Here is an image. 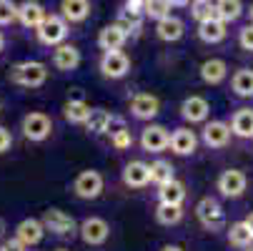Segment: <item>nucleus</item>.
<instances>
[{"instance_id": "nucleus-48", "label": "nucleus", "mask_w": 253, "mask_h": 251, "mask_svg": "<svg viewBox=\"0 0 253 251\" xmlns=\"http://www.w3.org/2000/svg\"><path fill=\"white\" fill-rule=\"evenodd\" d=\"M0 111H3V103H0Z\"/></svg>"}, {"instance_id": "nucleus-22", "label": "nucleus", "mask_w": 253, "mask_h": 251, "mask_svg": "<svg viewBox=\"0 0 253 251\" xmlns=\"http://www.w3.org/2000/svg\"><path fill=\"white\" fill-rule=\"evenodd\" d=\"M198 73H201V81L206 86H218V83H223L228 78V65L221 58H208V60L201 63Z\"/></svg>"}, {"instance_id": "nucleus-29", "label": "nucleus", "mask_w": 253, "mask_h": 251, "mask_svg": "<svg viewBox=\"0 0 253 251\" xmlns=\"http://www.w3.org/2000/svg\"><path fill=\"white\" fill-rule=\"evenodd\" d=\"M111 116L105 108H90V116L85 121V131L93 136H105L108 133V123H111Z\"/></svg>"}, {"instance_id": "nucleus-26", "label": "nucleus", "mask_w": 253, "mask_h": 251, "mask_svg": "<svg viewBox=\"0 0 253 251\" xmlns=\"http://www.w3.org/2000/svg\"><path fill=\"white\" fill-rule=\"evenodd\" d=\"M231 91L238 98H253V68H238L231 76Z\"/></svg>"}, {"instance_id": "nucleus-11", "label": "nucleus", "mask_w": 253, "mask_h": 251, "mask_svg": "<svg viewBox=\"0 0 253 251\" xmlns=\"http://www.w3.org/2000/svg\"><path fill=\"white\" fill-rule=\"evenodd\" d=\"M168 138H170V133H168L166 126L148 123L146 128L140 131L138 143H140V149L146 151V153H163V151L168 149Z\"/></svg>"}, {"instance_id": "nucleus-15", "label": "nucleus", "mask_w": 253, "mask_h": 251, "mask_svg": "<svg viewBox=\"0 0 253 251\" xmlns=\"http://www.w3.org/2000/svg\"><path fill=\"white\" fill-rule=\"evenodd\" d=\"M45 15H48V10L38 0H23V3H18V23L25 30H38L41 23L45 20Z\"/></svg>"}, {"instance_id": "nucleus-47", "label": "nucleus", "mask_w": 253, "mask_h": 251, "mask_svg": "<svg viewBox=\"0 0 253 251\" xmlns=\"http://www.w3.org/2000/svg\"><path fill=\"white\" fill-rule=\"evenodd\" d=\"M248 251H253V246H248Z\"/></svg>"}, {"instance_id": "nucleus-28", "label": "nucleus", "mask_w": 253, "mask_h": 251, "mask_svg": "<svg viewBox=\"0 0 253 251\" xmlns=\"http://www.w3.org/2000/svg\"><path fill=\"white\" fill-rule=\"evenodd\" d=\"M243 15V3L241 0H215V18L228 23H236Z\"/></svg>"}, {"instance_id": "nucleus-27", "label": "nucleus", "mask_w": 253, "mask_h": 251, "mask_svg": "<svg viewBox=\"0 0 253 251\" xmlns=\"http://www.w3.org/2000/svg\"><path fill=\"white\" fill-rule=\"evenodd\" d=\"M231 133L238 138H253V108H238L233 113Z\"/></svg>"}, {"instance_id": "nucleus-1", "label": "nucleus", "mask_w": 253, "mask_h": 251, "mask_svg": "<svg viewBox=\"0 0 253 251\" xmlns=\"http://www.w3.org/2000/svg\"><path fill=\"white\" fill-rule=\"evenodd\" d=\"M48 76H50V70L41 60H20V63L10 65V70H8L10 83H15L20 88H43L48 83Z\"/></svg>"}, {"instance_id": "nucleus-7", "label": "nucleus", "mask_w": 253, "mask_h": 251, "mask_svg": "<svg viewBox=\"0 0 253 251\" xmlns=\"http://www.w3.org/2000/svg\"><path fill=\"white\" fill-rule=\"evenodd\" d=\"M196 219L201 221L206 231H221L226 226V211L215 199L206 196L196 203Z\"/></svg>"}, {"instance_id": "nucleus-21", "label": "nucleus", "mask_w": 253, "mask_h": 251, "mask_svg": "<svg viewBox=\"0 0 253 251\" xmlns=\"http://www.w3.org/2000/svg\"><path fill=\"white\" fill-rule=\"evenodd\" d=\"M183 35H186V23L175 15H168L156 23V38L163 43H178Z\"/></svg>"}, {"instance_id": "nucleus-5", "label": "nucleus", "mask_w": 253, "mask_h": 251, "mask_svg": "<svg viewBox=\"0 0 253 251\" xmlns=\"http://www.w3.org/2000/svg\"><path fill=\"white\" fill-rule=\"evenodd\" d=\"M43 226H45V234H53L58 239H73L78 234V224L76 219L65 213L63 208H48L43 213Z\"/></svg>"}, {"instance_id": "nucleus-3", "label": "nucleus", "mask_w": 253, "mask_h": 251, "mask_svg": "<svg viewBox=\"0 0 253 251\" xmlns=\"http://www.w3.org/2000/svg\"><path fill=\"white\" fill-rule=\"evenodd\" d=\"M20 131H23V138L30 141V143H43L50 138L53 133V118L43 111H30L23 116L20 121Z\"/></svg>"}, {"instance_id": "nucleus-49", "label": "nucleus", "mask_w": 253, "mask_h": 251, "mask_svg": "<svg viewBox=\"0 0 253 251\" xmlns=\"http://www.w3.org/2000/svg\"><path fill=\"white\" fill-rule=\"evenodd\" d=\"M138 3H143V0H138Z\"/></svg>"}, {"instance_id": "nucleus-41", "label": "nucleus", "mask_w": 253, "mask_h": 251, "mask_svg": "<svg viewBox=\"0 0 253 251\" xmlns=\"http://www.w3.org/2000/svg\"><path fill=\"white\" fill-rule=\"evenodd\" d=\"M5 234H8V221H5L3 216H0V241L5 239Z\"/></svg>"}, {"instance_id": "nucleus-2", "label": "nucleus", "mask_w": 253, "mask_h": 251, "mask_svg": "<svg viewBox=\"0 0 253 251\" xmlns=\"http://www.w3.org/2000/svg\"><path fill=\"white\" fill-rule=\"evenodd\" d=\"M68 35H70V25L63 20L60 13H48L45 20L41 23V28L35 30V38H38V43L45 46V48H55V46L65 43Z\"/></svg>"}, {"instance_id": "nucleus-16", "label": "nucleus", "mask_w": 253, "mask_h": 251, "mask_svg": "<svg viewBox=\"0 0 253 251\" xmlns=\"http://www.w3.org/2000/svg\"><path fill=\"white\" fill-rule=\"evenodd\" d=\"M231 126L226 121H206L203 131H201V138L208 149H226L228 141H231Z\"/></svg>"}, {"instance_id": "nucleus-40", "label": "nucleus", "mask_w": 253, "mask_h": 251, "mask_svg": "<svg viewBox=\"0 0 253 251\" xmlns=\"http://www.w3.org/2000/svg\"><path fill=\"white\" fill-rule=\"evenodd\" d=\"M168 5H170V8H188L191 0H168Z\"/></svg>"}, {"instance_id": "nucleus-19", "label": "nucleus", "mask_w": 253, "mask_h": 251, "mask_svg": "<svg viewBox=\"0 0 253 251\" xmlns=\"http://www.w3.org/2000/svg\"><path fill=\"white\" fill-rule=\"evenodd\" d=\"M43 236H45V226H43L41 219H23V221L15 226V239H18L25 249L38 246V244L43 241Z\"/></svg>"}, {"instance_id": "nucleus-36", "label": "nucleus", "mask_w": 253, "mask_h": 251, "mask_svg": "<svg viewBox=\"0 0 253 251\" xmlns=\"http://www.w3.org/2000/svg\"><path fill=\"white\" fill-rule=\"evenodd\" d=\"M111 146L116 151H126V149L133 146V136H130V128L128 126L121 128V131H116V133H111Z\"/></svg>"}, {"instance_id": "nucleus-42", "label": "nucleus", "mask_w": 253, "mask_h": 251, "mask_svg": "<svg viewBox=\"0 0 253 251\" xmlns=\"http://www.w3.org/2000/svg\"><path fill=\"white\" fill-rule=\"evenodd\" d=\"M161 251H186V249H183V246H178V244H166Z\"/></svg>"}, {"instance_id": "nucleus-23", "label": "nucleus", "mask_w": 253, "mask_h": 251, "mask_svg": "<svg viewBox=\"0 0 253 251\" xmlns=\"http://www.w3.org/2000/svg\"><path fill=\"white\" fill-rule=\"evenodd\" d=\"M228 25L223 23V20H218V18H211V20H203V23H198V38L203 41V43H208V46H215V43H221V41H226V35H228V30H226Z\"/></svg>"}, {"instance_id": "nucleus-35", "label": "nucleus", "mask_w": 253, "mask_h": 251, "mask_svg": "<svg viewBox=\"0 0 253 251\" xmlns=\"http://www.w3.org/2000/svg\"><path fill=\"white\" fill-rule=\"evenodd\" d=\"M18 23V3L0 0V28H10Z\"/></svg>"}, {"instance_id": "nucleus-45", "label": "nucleus", "mask_w": 253, "mask_h": 251, "mask_svg": "<svg viewBox=\"0 0 253 251\" xmlns=\"http://www.w3.org/2000/svg\"><path fill=\"white\" fill-rule=\"evenodd\" d=\"M248 18H251V23H253V3H251V8H248Z\"/></svg>"}, {"instance_id": "nucleus-37", "label": "nucleus", "mask_w": 253, "mask_h": 251, "mask_svg": "<svg viewBox=\"0 0 253 251\" xmlns=\"http://www.w3.org/2000/svg\"><path fill=\"white\" fill-rule=\"evenodd\" d=\"M238 46H241L243 50L253 53V23H248V25H243V28L238 30Z\"/></svg>"}, {"instance_id": "nucleus-13", "label": "nucleus", "mask_w": 253, "mask_h": 251, "mask_svg": "<svg viewBox=\"0 0 253 251\" xmlns=\"http://www.w3.org/2000/svg\"><path fill=\"white\" fill-rule=\"evenodd\" d=\"M211 116V103L203 96H188L180 103V118L186 123H206Z\"/></svg>"}, {"instance_id": "nucleus-8", "label": "nucleus", "mask_w": 253, "mask_h": 251, "mask_svg": "<svg viewBox=\"0 0 253 251\" xmlns=\"http://www.w3.org/2000/svg\"><path fill=\"white\" fill-rule=\"evenodd\" d=\"M78 236L85 246H103L111 239V224L100 216H88L78 224Z\"/></svg>"}, {"instance_id": "nucleus-10", "label": "nucleus", "mask_w": 253, "mask_h": 251, "mask_svg": "<svg viewBox=\"0 0 253 251\" xmlns=\"http://www.w3.org/2000/svg\"><path fill=\"white\" fill-rule=\"evenodd\" d=\"M53 68L60 70V73H73V70H78V65L83 63V55H81V48L73 46V43H60L53 48Z\"/></svg>"}, {"instance_id": "nucleus-24", "label": "nucleus", "mask_w": 253, "mask_h": 251, "mask_svg": "<svg viewBox=\"0 0 253 251\" xmlns=\"http://www.w3.org/2000/svg\"><path fill=\"white\" fill-rule=\"evenodd\" d=\"M90 116V105L83 100V98H70L63 103V118L68 123H73V126H85Z\"/></svg>"}, {"instance_id": "nucleus-34", "label": "nucleus", "mask_w": 253, "mask_h": 251, "mask_svg": "<svg viewBox=\"0 0 253 251\" xmlns=\"http://www.w3.org/2000/svg\"><path fill=\"white\" fill-rule=\"evenodd\" d=\"M191 15L198 23L215 18V0H191Z\"/></svg>"}, {"instance_id": "nucleus-17", "label": "nucleus", "mask_w": 253, "mask_h": 251, "mask_svg": "<svg viewBox=\"0 0 253 251\" xmlns=\"http://www.w3.org/2000/svg\"><path fill=\"white\" fill-rule=\"evenodd\" d=\"M121 178L128 189H146L151 184V168L146 161H128L121 171Z\"/></svg>"}, {"instance_id": "nucleus-32", "label": "nucleus", "mask_w": 253, "mask_h": 251, "mask_svg": "<svg viewBox=\"0 0 253 251\" xmlns=\"http://www.w3.org/2000/svg\"><path fill=\"white\" fill-rule=\"evenodd\" d=\"M228 244L236 246V249H248L253 244V234L251 229L246 226V221H236L231 229H228Z\"/></svg>"}, {"instance_id": "nucleus-39", "label": "nucleus", "mask_w": 253, "mask_h": 251, "mask_svg": "<svg viewBox=\"0 0 253 251\" xmlns=\"http://www.w3.org/2000/svg\"><path fill=\"white\" fill-rule=\"evenodd\" d=\"M0 251H25V246L13 236V239H3V241H0Z\"/></svg>"}, {"instance_id": "nucleus-30", "label": "nucleus", "mask_w": 253, "mask_h": 251, "mask_svg": "<svg viewBox=\"0 0 253 251\" xmlns=\"http://www.w3.org/2000/svg\"><path fill=\"white\" fill-rule=\"evenodd\" d=\"M183 219V206H170V203H158L156 206V221L161 226H175Z\"/></svg>"}, {"instance_id": "nucleus-43", "label": "nucleus", "mask_w": 253, "mask_h": 251, "mask_svg": "<svg viewBox=\"0 0 253 251\" xmlns=\"http://www.w3.org/2000/svg\"><path fill=\"white\" fill-rule=\"evenodd\" d=\"M246 226H248V229H251V234H253V211L246 216Z\"/></svg>"}, {"instance_id": "nucleus-31", "label": "nucleus", "mask_w": 253, "mask_h": 251, "mask_svg": "<svg viewBox=\"0 0 253 251\" xmlns=\"http://www.w3.org/2000/svg\"><path fill=\"white\" fill-rule=\"evenodd\" d=\"M148 168H151V184H156V186H163V184H168V181L175 178V173H173L175 168L170 166V161L158 158V161L148 163Z\"/></svg>"}, {"instance_id": "nucleus-33", "label": "nucleus", "mask_w": 253, "mask_h": 251, "mask_svg": "<svg viewBox=\"0 0 253 251\" xmlns=\"http://www.w3.org/2000/svg\"><path fill=\"white\" fill-rule=\"evenodd\" d=\"M170 15V5L168 0H143V18H151V20H163Z\"/></svg>"}, {"instance_id": "nucleus-46", "label": "nucleus", "mask_w": 253, "mask_h": 251, "mask_svg": "<svg viewBox=\"0 0 253 251\" xmlns=\"http://www.w3.org/2000/svg\"><path fill=\"white\" fill-rule=\"evenodd\" d=\"M55 251H70V249H55Z\"/></svg>"}, {"instance_id": "nucleus-25", "label": "nucleus", "mask_w": 253, "mask_h": 251, "mask_svg": "<svg viewBox=\"0 0 253 251\" xmlns=\"http://www.w3.org/2000/svg\"><path fill=\"white\" fill-rule=\"evenodd\" d=\"M186 201V186L173 178V181L158 186V203H170V206H183Z\"/></svg>"}, {"instance_id": "nucleus-14", "label": "nucleus", "mask_w": 253, "mask_h": 251, "mask_svg": "<svg viewBox=\"0 0 253 251\" xmlns=\"http://www.w3.org/2000/svg\"><path fill=\"white\" fill-rule=\"evenodd\" d=\"M168 149L175 153V156H193L196 149H198V136L196 131H191L188 126H180L170 133L168 138Z\"/></svg>"}, {"instance_id": "nucleus-44", "label": "nucleus", "mask_w": 253, "mask_h": 251, "mask_svg": "<svg viewBox=\"0 0 253 251\" xmlns=\"http://www.w3.org/2000/svg\"><path fill=\"white\" fill-rule=\"evenodd\" d=\"M5 43H8V41H5V33H3V30H0V53H3V50H5Z\"/></svg>"}, {"instance_id": "nucleus-18", "label": "nucleus", "mask_w": 253, "mask_h": 251, "mask_svg": "<svg viewBox=\"0 0 253 251\" xmlns=\"http://www.w3.org/2000/svg\"><path fill=\"white\" fill-rule=\"evenodd\" d=\"M58 13L63 15V20L68 25H81L90 18L93 13V3L90 0H60Z\"/></svg>"}, {"instance_id": "nucleus-9", "label": "nucleus", "mask_w": 253, "mask_h": 251, "mask_svg": "<svg viewBox=\"0 0 253 251\" xmlns=\"http://www.w3.org/2000/svg\"><path fill=\"white\" fill-rule=\"evenodd\" d=\"M128 111L135 121H153L158 113H161V98L153 96V93H133L128 98Z\"/></svg>"}, {"instance_id": "nucleus-38", "label": "nucleus", "mask_w": 253, "mask_h": 251, "mask_svg": "<svg viewBox=\"0 0 253 251\" xmlns=\"http://www.w3.org/2000/svg\"><path fill=\"white\" fill-rule=\"evenodd\" d=\"M10 146H13V133L5 126H0V153L10 151Z\"/></svg>"}, {"instance_id": "nucleus-20", "label": "nucleus", "mask_w": 253, "mask_h": 251, "mask_svg": "<svg viewBox=\"0 0 253 251\" xmlns=\"http://www.w3.org/2000/svg\"><path fill=\"white\" fill-rule=\"evenodd\" d=\"M126 43H128V35H126V30L118 23L105 25L98 33V48H100V53L103 50H123Z\"/></svg>"}, {"instance_id": "nucleus-12", "label": "nucleus", "mask_w": 253, "mask_h": 251, "mask_svg": "<svg viewBox=\"0 0 253 251\" xmlns=\"http://www.w3.org/2000/svg\"><path fill=\"white\" fill-rule=\"evenodd\" d=\"M215 186H218L221 196H226V199H241L243 191H246V186H248V178H246L243 171L228 168V171H223V173L218 176Z\"/></svg>"}, {"instance_id": "nucleus-6", "label": "nucleus", "mask_w": 253, "mask_h": 251, "mask_svg": "<svg viewBox=\"0 0 253 251\" xmlns=\"http://www.w3.org/2000/svg\"><path fill=\"white\" fill-rule=\"evenodd\" d=\"M105 191V178L95 168H85L73 178V194L83 201H95Z\"/></svg>"}, {"instance_id": "nucleus-4", "label": "nucleus", "mask_w": 253, "mask_h": 251, "mask_svg": "<svg viewBox=\"0 0 253 251\" xmlns=\"http://www.w3.org/2000/svg\"><path fill=\"white\" fill-rule=\"evenodd\" d=\"M98 70L108 81H123L130 73V58L126 50H103L98 60Z\"/></svg>"}]
</instances>
